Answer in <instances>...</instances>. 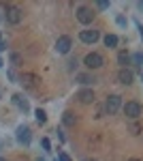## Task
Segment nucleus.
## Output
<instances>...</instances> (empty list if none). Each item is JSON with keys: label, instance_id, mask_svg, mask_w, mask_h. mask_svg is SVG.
Returning <instances> with one entry per match:
<instances>
[{"label": "nucleus", "instance_id": "nucleus-18", "mask_svg": "<svg viewBox=\"0 0 143 161\" xmlns=\"http://www.w3.org/2000/svg\"><path fill=\"white\" fill-rule=\"evenodd\" d=\"M96 7H98L100 11H105V9H109V2H107V0H98V2H96Z\"/></svg>", "mask_w": 143, "mask_h": 161}, {"label": "nucleus", "instance_id": "nucleus-16", "mask_svg": "<svg viewBox=\"0 0 143 161\" xmlns=\"http://www.w3.org/2000/svg\"><path fill=\"white\" fill-rule=\"evenodd\" d=\"M77 82H81V84H90V82H94V77L88 75V73H81V75H77Z\"/></svg>", "mask_w": 143, "mask_h": 161}, {"label": "nucleus", "instance_id": "nucleus-25", "mask_svg": "<svg viewBox=\"0 0 143 161\" xmlns=\"http://www.w3.org/2000/svg\"><path fill=\"white\" fill-rule=\"evenodd\" d=\"M130 161H141V159H130Z\"/></svg>", "mask_w": 143, "mask_h": 161}, {"label": "nucleus", "instance_id": "nucleus-5", "mask_svg": "<svg viewBox=\"0 0 143 161\" xmlns=\"http://www.w3.org/2000/svg\"><path fill=\"white\" fill-rule=\"evenodd\" d=\"M75 15H77V19L81 22V24H92V19H94V11L90 9V7H77V11H75Z\"/></svg>", "mask_w": 143, "mask_h": 161}, {"label": "nucleus", "instance_id": "nucleus-22", "mask_svg": "<svg viewBox=\"0 0 143 161\" xmlns=\"http://www.w3.org/2000/svg\"><path fill=\"white\" fill-rule=\"evenodd\" d=\"M58 161H71V159H69V157H66V155L62 153V155H60V157H58Z\"/></svg>", "mask_w": 143, "mask_h": 161}, {"label": "nucleus", "instance_id": "nucleus-11", "mask_svg": "<svg viewBox=\"0 0 143 161\" xmlns=\"http://www.w3.org/2000/svg\"><path fill=\"white\" fill-rule=\"evenodd\" d=\"M13 103H15V105H17V108H19L22 112H28V110H30L28 101H26L24 97H22V95H13Z\"/></svg>", "mask_w": 143, "mask_h": 161}, {"label": "nucleus", "instance_id": "nucleus-12", "mask_svg": "<svg viewBox=\"0 0 143 161\" xmlns=\"http://www.w3.org/2000/svg\"><path fill=\"white\" fill-rule=\"evenodd\" d=\"M62 123L66 125V127H75L77 118L73 116V112H64V114H62Z\"/></svg>", "mask_w": 143, "mask_h": 161}, {"label": "nucleus", "instance_id": "nucleus-29", "mask_svg": "<svg viewBox=\"0 0 143 161\" xmlns=\"http://www.w3.org/2000/svg\"><path fill=\"white\" fill-rule=\"evenodd\" d=\"M36 161H43V159H36Z\"/></svg>", "mask_w": 143, "mask_h": 161}, {"label": "nucleus", "instance_id": "nucleus-7", "mask_svg": "<svg viewBox=\"0 0 143 161\" xmlns=\"http://www.w3.org/2000/svg\"><path fill=\"white\" fill-rule=\"evenodd\" d=\"M71 45H73L71 37H60L58 41H56V52H58V54H69V52H71Z\"/></svg>", "mask_w": 143, "mask_h": 161}, {"label": "nucleus", "instance_id": "nucleus-14", "mask_svg": "<svg viewBox=\"0 0 143 161\" xmlns=\"http://www.w3.org/2000/svg\"><path fill=\"white\" fill-rule=\"evenodd\" d=\"M22 82H24L28 88H34V84H36V77L32 73H24V77H22Z\"/></svg>", "mask_w": 143, "mask_h": 161}, {"label": "nucleus", "instance_id": "nucleus-31", "mask_svg": "<svg viewBox=\"0 0 143 161\" xmlns=\"http://www.w3.org/2000/svg\"><path fill=\"white\" fill-rule=\"evenodd\" d=\"M0 43H2V41H0Z\"/></svg>", "mask_w": 143, "mask_h": 161}, {"label": "nucleus", "instance_id": "nucleus-21", "mask_svg": "<svg viewBox=\"0 0 143 161\" xmlns=\"http://www.w3.org/2000/svg\"><path fill=\"white\" fill-rule=\"evenodd\" d=\"M11 60H13V64H17V62H19V56H17V54H13Z\"/></svg>", "mask_w": 143, "mask_h": 161}, {"label": "nucleus", "instance_id": "nucleus-10", "mask_svg": "<svg viewBox=\"0 0 143 161\" xmlns=\"http://www.w3.org/2000/svg\"><path fill=\"white\" fill-rule=\"evenodd\" d=\"M30 129L28 127H17V142H22V144H30Z\"/></svg>", "mask_w": 143, "mask_h": 161}, {"label": "nucleus", "instance_id": "nucleus-28", "mask_svg": "<svg viewBox=\"0 0 143 161\" xmlns=\"http://www.w3.org/2000/svg\"><path fill=\"white\" fill-rule=\"evenodd\" d=\"M0 161H4V159H2V157H0Z\"/></svg>", "mask_w": 143, "mask_h": 161}, {"label": "nucleus", "instance_id": "nucleus-4", "mask_svg": "<svg viewBox=\"0 0 143 161\" xmlns=\"http://www.w3.org/2000/svg\"><path fill=\"white\" fill-rule=\"evenodd\" d=\"M120 108H122V97L120 95H109L105 99V112L107 114H115Z\"/></svg>", "mask_w": 143, "mask_h": 161}, {"label": "nucleus", "instance_id": "nucleus-1", "mask_svg": "<svg viewBox=\"0 0 143 161\" xmlns=\"http://www.w3.org/2000/svg\"><path fill=\"white\" fill-rule=\"evenodd\" d=\"M84 64L90 69V71H92V69H100V67L105 64V58H103L98 52H90V54L84 58Z\"/></svg>", "mask_w": 143, "mask_h": 161}, {"label": "nucleus", "instance_id": "nucleus-17", "mask_svg": "<svg viewBox=\"0 0 143 161\" xmlns=\"http://www.w3.org/2000/svg\"><path fill=\"white\" fill-rule=\"evenodd\" d=\"M34 116H36V120H38L41 125H43L45 120H47V114H45L43 110H36V112H34Z\"/></svg>", "mask_w": 143, "mask_h": 161}, {"label": "nucleus", "instance_id": "nucleus-2", "mask_svg": "<svg viewBox=\"0 0 143 161\" xmlns=\"http://www.w3.org/2000/svg\"><path fill=\"white\" fill-rule=\"evenodd\" d=\"M124 114H126L130 120H137V118L143 114V105L137 103V101H128V103L124 105Z\"/></svg>", "mask_w": 143, "mask_h": 161}, {"label": "nucleus", "instance_id": "nucleus-30", "mask_svg": "<svg viewBox=\"0 0 143 161\" xmlns=\"http://www.w3.org/2000/svg\"><path fill=\"white\" fill-rule=\"evenodd\" d=\"M141 80H143V73H141Z\"/></svg>", "mask_w": 143, "mask_h": 161}, {"label": "nucleus", "instance_id": "nucleus-24", "mask_svg": "<svg viewBox=\"0 0 143 161\" xmlns=\"http://www.w3.org/2000/svg\"><path fill=\"white\" fill-rule=\"evenodd\" d=\"M2 50H7V43H0V52Z\"/></svg>", "mask_w": 143, "mask_h": 161}, {"label": "nucleus", "instance_id": "nucleus-27", "mask_svg": "<svg viewBox=\"0 0 143 161\" xmlns=\"http://www.w3.org/2000/svg\"><path fill=\"white\" fill-rule=\"evenodd\" d=\"M0 67H2V60H0Z\"/></svg>", "mask_w": 143, "mask_h": 161}, {"label": "nucleus", "instance_id": "nucleus-26", "mask_svg": "<svg viewBox=\"0 0 143 161\" xmlns=\"http://www.w3.org/2000/svg\"><path fill=\"white\" fill-rule=\"evenodd\" d=\"M139 7H141V9H143V2H141V4H139Z\"/></svg>", "mask_w": 143, "mask_h": 161}, {"label": "nucleus", "instance_id": "nucleus-9", "mask_svg": "<svg viewBox=\"0 0 143 161\" xmlns=\"http://www.w3.org/2000/svg\"><path fill=\"white\" fill-rule=\"evenodd\" d=\"M98 37H100L98 30H81V32H79V39H81L84 43H96Z\"/></svg>", "mask_w": 143, "mask_h": 161}, {"label": "nucleus", "instance_id": "nucleus-3", "mask_svg": "<svg viewBox=\"0 0 143 161\" xmlns=\"http://www.w3.org/2000/svg\"><path fill=\"white\" fill-rule=\"evenodd\" d=\"M4 17H7V22L13 26H17L22 19H24V11L19 9V7H7V13H4Z\"/></svg>", "mask_w": 143, "mask_h": 161}, {"label": "nucleus", "instance_id": "nucleus-6", "mask_svg": "<svg viewBox=\"0 0 143 161\" xmlns=\"http://www.w3.org/2000/svg\"><path fill=\"white\" fill-rule=\"evenodd\" d=\"M75 99L79 103H84V105H90V103H94V90L92 88H84V90H79L75 95Z\"/></svg>", "mask_w": 143, "mask_h": 161}, {"label": "nucleus", "instance_id": "nucleus-19", "mask_svg": "<svg viewBox=\"0 0 143 161\" xmlns=\"http://www.w3.org/2000/svg\"><path fill=\"white\" fill-rule=\"evenodd\" d=\"M43 148H45V150H49V148H51V144H49V140H47V137L43 140Z\"/></svg>", "mask_w": 143, "mask_h": 161}, {"label": "nucleus", "instance_id": "nucleus-13", "mask_svg": "<svg viewBox=\"0 0 143 161\" xmlns=\"http://www.w3.org/2000/svg\"><path fill=\"white\" fill-rule=\"evenodd\" d=\"M118 43H120V39L115 35H107L105 37V47H118Z\"/></svg>", "mask_w": 143, "mask_h": 161}, {"label": "nucleus", "instance_id": "nucleus-20", "mask_svg": "<svg viewBox=\"0 0 143 161\" xmlns=\"http://www.w3.org/2000/svg\"><path fill=\"white\" fill-rule=\"evenodd\" d=\"M130 129H132V133H139V131H141V127H139V125H132Z\"/></svg>", "mask_w": 143, "mask_h": 161}, {"label": "nucleus", "instance_id": "nucleus-23", "mask_svg": "<svg viewBox=\"0 0 143 161\" xmlns=\"http://www.w3.org/2000/svg\"><path fill=\"white\" fill-rule=\"evenodd\" d=\"M137 30H139V35H141V39H143V26L139 24V22H137Z\"/></svg>", "mask_w": 143, "mask_h": 161}, {"label": "nucleus", "instance_id": "nucleus-15", "mask_svg": "<svg viewBox=\"0 0 143 161\" xmlns=\"http://www.w3.org/2000/svg\"><path fill=\"white\" fill-rule=\"evenodd\" d=\"M128 60H130V56H128L126 52H120V54H118V62L122 64V69H126V64H128Z\"/></svg>", "mask_w": 143, "mask_h": 161}, {"label": "nucleus", "instance_id": "nucleus-8", "mask_svg": "<svg viewBox=\"0 0 143 161\" xmlns=\"http://www.w3.org/2000/svg\"><path fill=\"white\" fill-rule=\"evenodd\" d=\"M132 80H135V75H132L130 69H120V71H118V82H120V84H124V86H130Z\"/></svg>", "mask_w": 143, "mask_h": 161}]
</instances>
